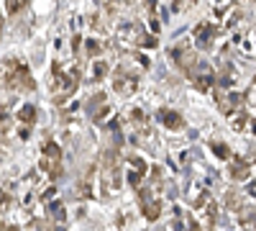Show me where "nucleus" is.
<instances>
[{"mask_svg":"<svg viewBox=\"0 0 256 231\" xmlns=\"http://www.w3.org/2000/svg\"><path fill=\"white\" fill-rule=\"evenodd\" d=\"M0 34H3V16H0Z\"/></svg>","mask_w":256,"mask_h":231,"instance_id":"obj_28","label":"nucleus"},{"mask_svg":"<svg viewBox=\"0 0 256 231\" xmlns=\"http://www.w3.org/2000/svg\"><path fill=\"white\" fill-rule=\"evenodd\" d=\"M195 208L205 216V221H202L200 226H205V228H212V226H216V218H218V205H216V200H212V195H210L208 190H202V193H200V198L195 200Z\"/></svg>","mask_w":256,"mask_h":231,"instance_id":"obj_8","label":"nucleus"},{"mask_svg":"<svg viewBox=\"0 0 256 231\" xmlns=\"http://www.w3.org/2000/svg\"><path fill=\"white\" fill-rule=\"evenodd\" d=\"M100 106H105V93H95V95L88 100V106H84V111H88V113L92 116V113H95Z\"/></svg>","mask_w":256,"mask_h":231,"instance_id":"obj_21","label":"nucleus"},{"mask_svg":"<svg viewBox=\"0 0 256 231\" xmlns=\"http://www.w3.org/2000/svg\"><path fill=\"white\" fill-rule=\"evenodd\" d=\"M113 90H116L118 95H123V98L134 95V93L138 90V75L128 67V65H120V67L116 70V75H113Z\"/></svg>","mask_w":256,"mask_h":231,"instance_id":"obj_4","label":"nucleus"},{"mask_svg":"<svg viewBox=\"0 0 256 231\" xmlns=\"http://www.w3.org/2000/svg\"><path fill=\"white\" fill-rule=\"evenodd\" d=\"M138 47L141 49H154L156 47V34H141V39H138Z\"/></svg>","mask_w":256,"mask_h":231,"instance_id":"obj_24","label":"nucleus"},{"mask_svg":"<svg viewBox=\"0 0 256 231\" xmlns=\"http://www.w3.org/2000/svg\"><path fill=\"white\" fill-rule=\"evenodd\" d=\"M244 3H254V0H244Z\"/></svg>","mask_w":256,"mask_h":231,"instance_id":"obj_29","label":"nucleus"},{"mask_svg":"<svg viewBox=\"0 0 256 231\" xmlns=\"http://www.w3.org/2000/svg\"><path fill=\"white\" fill-rule=\"evenodd\" d=\"M18 123H24V126H34V123H36V106H31V103L20 106V111H18Z\"/></svg>","mask_w":256,"mask_h":231,"instance_id":"obj_18","label":"nucleus"},{"mask_svg":"<svg viewBox=\"0 0 256 231\" xmlns=\"http://www.w3.org/2000/svg\"><path fill=\"white\" fill-rule=\"evenodd\" d=\"M146 29L141 24H134V21H128V24H123L118 29V41L120 44H131V47H138V39Z\"/></svg>","mask_w":256,"mask_h":231,"instance_id":"obj_11","label":"nucleus"},{"mask_svg":"<svg viewBox=\"0 0 256 231\" xmlns=\"http://www.w3.org/2000/svg\"><path fill=\"white\" fill-rule=\"evenodd\" d=\"M92 177H95V167H88L84 177L80 180V190H77L80 198H90L92 195Z\"/></svg>","mask_w":256,"mask_h":231,"instance_id":"obj_16","label":"nucleus"},{"mask_svg":"<svg viewBox=\"0 0 256 231\" xmlns=\"http://www.w3.org/2000/svg\"><path fill=\"white\" fill-rule=\"evenodd\" d=\"M10 190H3V193H0V213H3V211H8V205H10Z\"/></svg>","mask_w":256,"mask_h":231,"instance_id":"obj_27","label":"nucleus"},{"mask_svg":"<svg viewBox=\"0 0 256 231\" xmlns=\"http://www.w3.org/2000/svg\"><path fill=\"white\" fill-rule=\"evenodd\" d=\"M138 205H141V213L146 221H156L162 216V200H159V190H154V187L148 185H138Z\"/></svg>","mask_w":256,"mask_h":231,"instance_id":"obj_3","label":"nucleus"},{"mask_svg":"<svg viewBox=\"0 0 256 231\" xmlns=\"http://www.w3.org/2000/svg\"><path fill=\"white\" fill-rule=\"evenodd\" d=\"M126 182L131 185V187H138L141 182H144V177H146V172H148V164L141 159V157H126Z\"/></svg>","mask_w":256,"mask_h":231,"instance_id":"obj_7","label":"nucleus"},{"mask_svg":"<svg viewBox=\"0 0 256 231\" xmlns=\"http://www.w3.org/2000/svg\"><path fill=\"white\" fill-rule=\"evenodd\" d=\"M84 54H88V57H100L102 54V44H100V41H95V39H90V41H84Z\"/></svg>","mask_w":256,"mask_h":231,"instance_id":"obj_22","label":"nucleus"},{"mask_svg":"<svg viewBox=\"0 0 256 231\" xmlns=\"http://www.w3.org/2000/svg\"><path fill=\"white\" fill-rule=\"evenodd\" d=\"M26 3H28V0H6V8H8V13H10V16H16V13H18L20 8H24Z\"/></svg>","mask_w":256,"mask_h":231,"instance_id":"obj_26","label":"nucleus"},{"mask_svg":"<svg viewBox=\"0 0 256 231\" xmlns=\"http://www.w3.org/2000/svg\"><path fill=\"white\" fill-rule=\"evenodd\" d=\"M210 149H212V154H216L218 159H230V149H228V144H223V141H210Z\"/></svg>","mask_w":256,"mask_h":231,"instance_id":"obj_20","label":"nucleus"},{"mask_svg":"<svg viewBox=\"0 0 256 231\" xmlns=\"http://www.w3.org/2000/svg\"><path fill=\"white\" fill-rule=\"evenodd\" d=\"M159 121L166 126L169 131H180V129H184V118L177 113V111H169V108H162L159 111Z\"/></svg>","mask_w":256,"mask_h":231,"instance_id":"obj_13","label":"nucleus"},{"mask_svg":"<svg viewBox=\"0 0 256 231\" xmlns=\"http://www.w3.org/2000/svg\"><path fill=\"white\" fill-rule=\"evenodd\" d=\"M226 208L228 211H241L244 208V195L236 190V187H230V190L226 193Z\"/></svg>","mask_w":256,"mask_h":231,"instance_id":"obj_17","label":"nucleus"},{"mask_svg":"<svg viewBox=\"0 0 256 231\" xmlns=\"http://www.w3.org/2000/svg\"><path fill=\"white\" fill-rule=\"evenodd\" d=\"M110 72V65H108V62H105V59H98L95 57V62H92V75H90V80L92 82H100L105 75H108Z\"/></svg>","mask_w":256,"mask_h":231,"instance_id":"obj_19","label":"nucleus"},{"mask_svg":"<svg viewBox=\"0 0 256 231\" xmlns=\"http://www.w3.org/2000/svg\"><path fill=\"white\" fill-rule=\"evenodd\" d=\"M236 80H238L236 67H233V65H223V70H220L218 80L212 82V88H218V90H228V88H233V82H236Z\"/></svg>","mask_w":256,"mask_h":231,"instance_id":"obj_12","label":"nucleus"},{"mask_svg":"<svg viewBox=\"0 0 256 231\" xmlns=\"http://www.w3.org/2000/svg\"><path fill=\"white\" fill-rule=\"evenodd\" d=\"M3 82H6V88H10V90H26V93L36 90V82H34L28 67L24 65V62L13 59V57L6 59V77H3Z\"/></svg>","mask_w":256,"mask_h":231,"instance_id":"obj_1","label":"nucleus"},{"mask_svg":"<svg viewBox=\"0 0 256 231\" xmlns=\"http://www.w3.org/2000/svg\"><path fill=\"white\" fill-rule=\"evenodd\" d=\"M172 59L177 62V67L187 75L192 67H195V62H198L200 57H198V52H195V49H192V47L187 44V41H180V44L172 49Z\"/></svg>","mask_w":256,"mask_h":231,"instance_id":"obj_6","label":"nucleus"},{"mask_svg":"<svg viewBox=\"0 0 256 231\" xmlns=\"http://www.w3.org/2000/svg\"><path fill=\"white\" fill-rule=\"evenodd\" d=\"M218 34H220V29H218L216 24H200V26L195 29V44H198L200 49H210L212 41L218 39Z\"/></svg>","mask_w":256,"mask_h":231,"instance_id":"obj_10","label":"nucleus"},{"mask_svg":"<svg viewBox=\"0 0 256 231\" xmlns=\"http://www.w3.org/2000/svg\"><path fill=\"white\" fill-rule=\"evenodd\" d=\"M251 159H246V157H233L230 154V167H228V175L233 177V180H238V182H246V180H251Z\"/></svg>","mask_w":256,"mask_h":231,"instance_id":"obj_9","label":"nucleus"},{"mask_svg":"<svg viewBox=\"0 0 256 231\" xmlns=\"http://www.w3.org/2000/svg\"><path fill=\"white\" fill-rule=\"evenodd\" d=\"M131 3H134V0H102V6L108 8L110 13H116L118 8H126V6H131Z\"/></svg>","mask_w":256,"mask_h":231,"instance_id":"obj_25","label":"nucleus"},{"mask_svg":"<svg viewBox=\"0 0 256 231\" xmlns=\"http://www.w3.org/2000/svg\"><path fill=\"white\" fill-rule=\"evenodd\" d=\"M241 211H244V213H241V218H238V223H241L244 228H246V226L251 228V226H254V205H248V208L244 205V208H241Z\"/></svg>","mask_w":256,"mask_h":231,"instance_id":"obj_23","label":"nucleus"},{"mask_svg":"<svg viewBox=\"0 0 256 231\" xmlns=\"http://www.w3.org/2000/svg\"><path fill=\"white\" fill-rule=\"evenodd\" d=\"M187 77H190V82H192V85H195L198 90L208 93V90H212V82H216V70H212L208 62L198 59L195 67L187 72Z\"/></svg>","mask_w":256,"mask_h":231,"instance_id":"obj_5","label":"nucleus"},{"mask_svg":"<svg viewBox=\"0 0 256 231\" xmlns=\"http://www.w3.org/2000/svg\"><path fill=\"white\" fill-rule=\"evenodd\" d=\"M46 216H49V221H52L54 226L67 221V211H64V205H62L59 200H54V203H49V205H46Z\"/></svg>","mask_w":256,"mask_h":231,"instance_id":"obj_15","label":"nucleus"},{"mask_svg":"<svg viewBox=\"0 0 256 231\" xmlns=\"http://www.w3.org/2000/svg\"><path fill=\"white\" fill-rule=\"evenodd\" d=\"M38 167L49 180H59L64 167H62V146L56 141H46V146L41 149V159H38Z\"/></svg>","mask_w":256,"mask_h":231,"instance_id":"obj_2","label":"nucleus"},{"mask_svg":"<svg viewBox=\"0 0 256 231\" xmlns=\"http://www.w3.org/2000/svg\"><path fill=\"white\" fill-rule=\"evenodd\" d=\"M228 118L233 123V131H246L251 126V113H246V108H238V111L228 113Z\"/></svg>","mask_w":256,"mask_h":231,"instance_id":"obj_14","label":"nucleus"}]
</instances>
